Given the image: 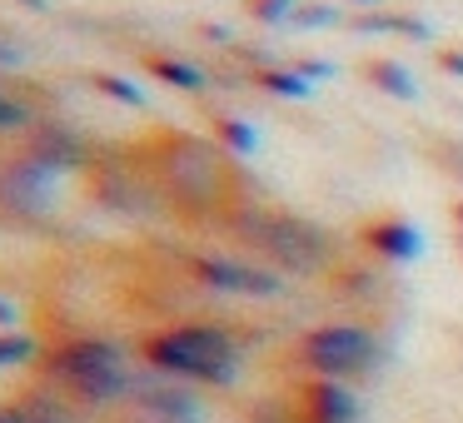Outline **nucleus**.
<instances>
[{
  "label": "nucleus",
  "mask_w": 463,
  "mask_h": 423,
  "mask_svg": "<svg viewBox=\"0 0 463 423\" xmlns=\"http://www.w3.org/2000/svg\"><path fill=\"white\" fill-rule=\"evenodd\" d=\"M150 174L160 184V194H170L184 214L220 210L224 194H230L224 150L200 140V135H184V130H170L150 145Z\"/></svg>",
  "instance_id": "f257e3e1"
},
{
  "label": "nucleus",
  "mask_w": 463,
  "mask_h": 423,
  "mask_svg": "<svg viewBox=\"0 0 463 423\" xmlns=\"http://www.w3.org/2000/svg\"><path fill=\"white\" fill-rule=\"evenodd\" d=\"M140 353L155 373L190 379V383H234V373H240V349L214 324H175V329H160L140 343Z\"/></svg>",
  "instance_id": "f03ea898"
},
{
  "label": "nucleus",
  "mask_w": 463,
  "mask_h": 423,
  "mask_svg": "<svg viewBox=\"0 0 463 423\" xmlns=\"http://www.w3.org/2000/svg\"><path fill=\"white\" fill-rule=\"evenodd\" d=\"M41 373L61 389H71L80 403H115L130 399L135 379L125 369V353L105 339H65L51 353H41Z\"/></svg>",
  "instance_id": "7ed1b4c3"
},
{
  "label": "nucleus",
  "mask_w": 463,
  "mask_h": 423,
  "mask_svg": "<svg viewBox=\"0 0 463 423\" xmlns=\"http://www.w3.org/2000/svg\"><path fill=\"white\" fill-rule=\"evenodd\" d=\"M234 230L250 244H260L279 269H294V274H319L334 259L329 234L289 210H240L234 214Z\"/></svg>",
  "instance_id": "20e7f679"
},
{
  "label": "nucleus",
  "mask_w": 463,
  "mask_h": 423,
  "mask_svg": "<svg viewBox=\"0 0 463 423\" xmlns=\"http://www.w3.org/2000/svg\"><path fill=\"white\" fill-rule=\"evenodd\" d=\"M379 359V343H373L369 329L359 324H319L299 339V363L314 373V379H354V373L373 369Z\"/></svg>",
  "instance_id": "39448f33"
},
{
  "label": "nucleus",
  "mask_w": 463,
  "mask_h": 423,
  "mask_svg": "<svg viewBox=\"0 0 463 423\" xmlns=\"http://www.w3.org/2000/svg\"><path fill=\"white\" fill-rule=\"evenodd\" d=\"M289 423H359V399L339 379H309L294 393Z\"/></svg>",
  "instance_id": "423d86ee"
},
{
  "label": "nucleus",
  "mask_w": 463,
  "mask_h": 423,
  "mask_svg": "<svg viewBox=\"0 0 463 423\" xmlns=\"http://www.w3.org/2000/svg\"><path fill=\"white\" fill-rule=\"evenodd\" d=\"M25 160L41 164V170L61 174V170H80V164H90V145L80 140V135L71 130V125H35L31 135H25Z\"/></svg>",
  "instance_id": "0eeeda50"
},
{
  "label": "nucleus",
  "mask_w": 463,
  "mask_h": 423,
  "mask_svg": "<svg viewBox=\"0 0 463 423\" xmlns=\"http://www.w3.org/2000/svg\"><path fill=\"white\" fill-rule=\"evenodd\" d=\"M51 170L31 164L25 155H11V160H0V204L15 214H41L51 204Z\"/></svg>",
  "instance_id": "6e6552de"
},
{
  "label": "nucleus",
  "mask_w": 463,
  "mask_h": 423,
  "mask_svg": "<svg viewBox=\"0 0 463 423\" xmlns=\"http://www.w3.org/2000/svg\"><path fill=\"white\" fill-rule=\"evenodd\" d=\"M194 279L224 294H279V274L254 269V264H234V259H194L190 264Z\"/></svg>",
  "instance_id": "1a4fd4ad"
},
{
  "label": "nucleus",
  "mask_w": 463,
  "mask_h": 423,
  "mask_svg": "<svg viewBox=\"0 0 463 423\" xmlns=\"http://www.w3.org/2000/svg\"><path fill=\"white\" fill-rule=\"evenodd\" d=\"M359 244H364L369 254H379V259H389V264H409V259H419V249H423L419 230H413L409 220H399V214L369 220V224L359 230Z\"/></svg>",
  "instance_id": "9d476101"
},
{
  "label": "nucleus",
  "mask_w": 463,
  "mask_h": 423,
  "mask_svg": "<svg viewBox=\"0 0 463 423\" xmlns=\"http://www.w3.org/2000/svg\"><path fill=\"white\" fill-rule=\"evenodd\" d=\"M354 31L359 35H403V41H429V25L419 15H399V11H369V15H354Z\"/></svg>",
  "instance_id": "9b49d317"
},
{
  "label": "nucleus",
  "mask_w": 463,
  "mask_h": 423,
  "mask_svg": "<svg viewBox=\"0 0 463 423\" xmlns=\"http://www.w3.org/2000/svg\"><path fill=\"white\" fill-rule=\"evenodd\" d=\"M364 80H369L373 90L393 95V100H419V85H413V75L403 70L399 61H369L364 65Z\"/></svg>",
  "instance_id": "f8f14e48"
},
{
  "label": "nucleus",
  "mask_w": 463,
  "mask_h": 423,
  "mask_svg": "<svg viewBox=\"0 0 463 423\" xmlns=\"http://www.w3.org/2000/svg\"><path fill=\"white\" fill-rule=\"evenodd\" d=\"M0 423H71V418H65V409H55V399L25 393L15 403H0Z\"/></svg>",
  "instance_id": "ddd939ff"
},
{
  "label": "nucleus",
  "mask_w": 463,
  "mask_h": 423,
  "mask_svg": "<svg viewBox=\"0 0 463 423\" xmlns=\"http://www.w3.org/2000/svg\"><path fill=\"white\" fill-rule=\"evenodd\" d=\"M145 70H150L155 80L175 85V90H204V70L190 61H180V55H145Z\"/></svg>",
  "instance_id": "4468645a"
},
{
  "label": "nucleus",
  "mask_w": 463,
  "mask_h": 423,
  "mask_svg": "<svg viewBox=\"0 0 463 423\" xmlns=\"http://www.w3.org/2000/svg\"><path fill=\"white\" fill-rule=\"evenodd\" d=\"M210 125H214V140H220L230 155H250L254 145H260V140H254V125H244L240 115H220V110H214Z\"/></svg>",
  "instance_id": "2eb2a0df"
},
{
  "label": "nucleus",
  "mask_w": 463,
  "mask_h": 423,
  "mask_svg": "<svg viewBox=\"0 0 463 423\" xmlns=\"http://www.w3.org/2000/svg\"><path fill=\"white\" fill-rule=\"evenodd\" d=\"M254 85H260V90H269V95H284V100H304V95H309V80H304V75H294V65H289V70L264 65V70H254Z\"/></svg>",
  "instance_id": "dca6fc26"
},
{
  "label": "nucleus",
  "mask_w": 463,
  "mask_h": 423,
  "mask_svg": "<svg viewBox=\"0 0 463 423\" xmlns=\"http://www.w3.org/2000/svg\"><path fill=\"white\" fill-rule=\"evenodd\" d=\"M35 359H41V343H35L31 334H15V329L0 334V369H11V363H35Z\"/></svg>",
  "instance_id": "f3484780"
},
{
  "label": "nucleus",
  "mask_w": 463,
  "mask_h": 423,
  "mask_svg": "<svg viewBox=\"0 0 463 423\" xmlns=\"http://www.w3.org/2000/svg\"><path fill=\"white\" fill-rule=\"evenodd\" d=\"M90 85L100 95H110V100H120V105H130V110H140L145 105V95H140V85H130V80H120V75H110V70H95L90 75Z\"/></svg>",
  "instance_id": "a211bd4d"
},
{
  "label": "nucleus",
  "mask_w": 463,
  "mask_h": 423,
  "mask_svg": "<svg viewBox=\"0 0 463 423\" xmlns=\"http://www.w3.org/2000/svg\"><path fill=\"white\" fill-rule=\"evenodd\" d=\"M294 11H299L294 0H244V15L260 21V25H279V21H289Z\"/></svg>",
  "instance_id": "6ab92c4d"
},
{
  "label": "nucleus",
  "mask_w": 463,
  "mask_h": 423,
  "mask_svg": "<svg viewBox=\"0 0 463 423\" xmlns=\"http://www.w3.org/2000/svg\"><path fill=\"white\" fill-rule=\"evenodd\" d=\"M289 21L299 25V31H324V25H339V11H334V5H299Z\"/></svg>",
  "instance_id": "aec40b11"
},
{
  "label": "nucleus",
  "mask_w": 463,
  "mask_h": 423,
  "mask_svg": "<svg viewBox=\"0 0 463 423\" xmlns=\"http://www.w3.org/2000/svg\"><path fill=\"white\" fill-rule=\"evenodd\" d=\"M25 120H31V115H25L15 100H5V95H0V130H21Z\"/></svg>",
  "instance_id": "412c9836"
},
{
  "label": "nucleus",
  "mask_w": 463,
  "mask_h": 423,
  "mask_svg": "<svg viewBox=\"0 0 463 423\" xmlns=\"http://www.w3.org/2000/svg\"><path fill=\"white\" fill-rule=\"evenodd\" d=\"M294 75H304V80H329V75H334V65L329 61H294Z\"/></svg>",
  "instance_id": "4be33fe9"
},
{
  "label": "nucleus",
  "mask_w": 463,
  "mask_h": 423,
  "mask_svg": "<svg viewBox=\"0 0 463 423\" xmlns=\"http://www.w3.org/2000/svg\"><path fill=\"white\" fill-rule=\"evenodd\" d=\"M439 70H449L453 80H463V51H439Z\"/></svg>",
  "instance_id": "5701e85b"
},
{
  "label": "nucleus",
  "mask_w": 463,
  "mask_h": 423,
  "mask_svg": "<svg viewBox=\"0 0 463 423\" xmlns=\"http://www.w3.org/2000/svg\"><path fill=\"white\" fill-rule=\"evenodd\" d=\"M200 35L214 41V45H230V31H224V25H200Z\"/></svg>",
  "instance_id": "b1692460"
},
{
  "label": "nucleus",
  "mask_w": 463,
  "mask_h": 423,
  "mask_svg": "<svg viewBox=\"0 0 463 423\" xmlns=\"http://www.w3.org/2000/svg\"><path fill=\"white\" fill-rule=\"evenodd\" d=\"M5 329H15V304L11 299H0V334Z\"/></svg>",
  "instance_id": "393cba45"
},
{
  "label": "nucleus",
  "mask_w": 463,
  "mask_h": 423,
  "mask_svg": "<svg viewBox=\"0 0 463 423\" xmlns=\"http://www.w3.org/2000/svg\"><path fill=\"white\" fill-rule=\"evenodd\" d=\"M21 61V45H11V41H0V65H15Z\"/></svg>",
  "instance_id": "a878e982"
},
{
  "label": "nucleus",
  "mask_w": 463,
  "mask_h": 423,
  "mask_svg": "<svg viewBox=\"0 0 463 423\" xmlns=\"http://www.w3.org/2000/svg\"><path fill=\"white\" fill-rule=\"evenodd\" d=\"M25 11H45V0H21Z\"/></svg>",
  "instance_id": "bb28decb"
},
{
  "label": "nucleus",
  "mask_w": 463,
  "mask_h": 423,
  "mask_svg": "<svg viewBox=\"0 0 463 423\" xmlns=\"http://www.w3.org/2000/svg\"><path fill=\"white\" fill-rule=\"evenodd\" d=\"M453 220H458V224H463V200H458V204H453Z\"/></svg>",
  "instance_id": "cd10ccee"
},
{
  "label": "nucleus",
  "mask_w": 463,
  "mask_h": 423,
  "mask_svg": "<svg viewBox=\"0 0 463 423\" xmlns=\"http://www.w3.org/2000/svg\"><path fill=\"white\" fill-rule=\"evenodd\" d=\"M354 5H379V0H354Z\"/></svg>",
  "instance_id": "c85d7f7f"
},
{
  "label": "nucleus",
  "mask_w": 463,
  "mask_h": 423,
  "mask_svg": "<svg viewBox=\"0 0 463 423\" xmlns=\"http://www.w3.org/2000/svg\"><path fill=\"white\" fill-rule=\"evenodd\" d=\"M458 254H463V234H458Z\"/></svg>",
  "instance_id": "c756f323"
}]
</instances>
